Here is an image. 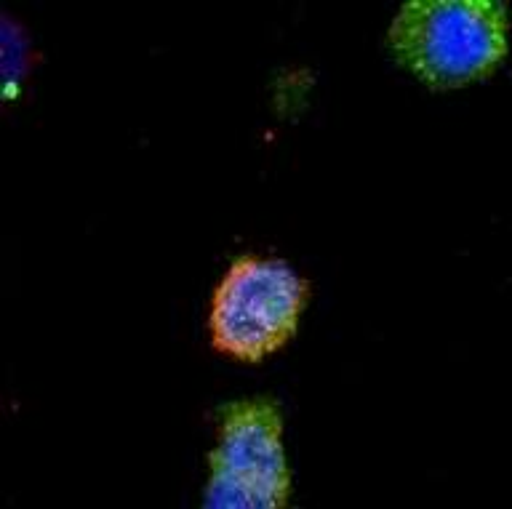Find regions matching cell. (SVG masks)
I'll return each mask as SVG.
<instances>
[{
    "label": "cell",
    "instance_id": "obj_1",
    "mask_svg": "<svg viewBox=\"0 0 512 509\" xmlns=\"http://www.w3.org/2000/svg\"><path fill=\"white\" fill-rule=\"evenodd\" d=\"M510 16L494 0H411L390 24L400 67L432 88L488 78L507 56Z\"/></svg>",
    "mask_w": 512,
    "mask_h": 509
},
{
    "label": "cell",
    "instance_id": "obj_2",
    "mask_svg": "<svg viewBox=\"0 0 512 509\" xmlns=\"http://www.w3.org/2000/svg\"><path fill=\"white\" fill-rule=\"evenodd\" d=\"M307 302L310 286L291 264L240 256L224 272L211 299V344L232 360H264L291 342Z\"/></svg>",
    "mask_w": 512,
    "mask_h": 509
},
{
    "label": "cell",
    "instance_id": "obj_3",
    "mask_svg": "<svg viewBox=\"0 0 512 509\" xmlns=\"http://www.w3.org/2000/svg\"><path fill=\"white\" fill-rule=\"evenodd\" d=\"M288 502L291 470L278 403L232 400L219 411L200 509H288Z\"/></svg>",
    "mask_w": 512,
    "mask_h": 509
},
{
    "label": "cell",
    "instance_id": "obj_4",
    "mask_svg": "<svg viewBox=\"0 0 512 509\" xmlns=\"http://www.w3.org/2000/svg\"><path fill=\"white\" fill-rule=\"evenodd\" d=\"M30 70V43L14 24H3V75H6V91L19 86V80L27 78Z\"/></svg>",
    "mask_w": 512,
    "mask_h": 509
}]
</instances>
